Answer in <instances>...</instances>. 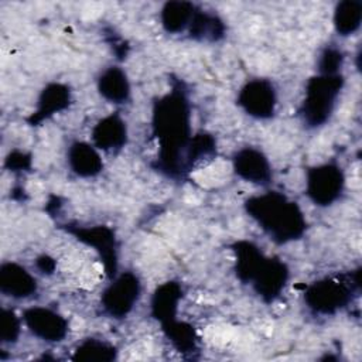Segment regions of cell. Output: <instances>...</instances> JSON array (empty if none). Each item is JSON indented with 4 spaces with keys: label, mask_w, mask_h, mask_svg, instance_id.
Segmentation results:
<instances>
[{
    "label": "cell",
    "mask_w": 362,
    "mask_h": 362,
    "mask_svg": "<svg viewBox=\"0 0 362 362\" xmlns=\"http://www.w3.org/2000/svg\"><path fill=\"white\" fill-rule=\"evenodd\" d=\"M151 132L158 144L153 168L173 180L187 177L185 156L192 140V129L191 105L181 79H173L171 90L153 102Z\"/></svg>",
    "instance_id": "obj_1"
},
{
    "label": "cell",
    "mask_w": 362,
    "mask_h": 362,
    "mask_svg": "<svg viewBox=\"0 0 362 362\" xmlns=\"http://www.w3.org/2000/svg\"><path fill=\"white\" fill-rule=\"evenodd\" d=\"M246 214L277 245L298 240L307 230V219L300 205L279 191H266L249 197Z\"/></svg>",
    "instance_id": "obj_2"
},
{
    "label": "cell",
    "mask_w": 362,
    "mask_h": 362,
    "mask_svg": "<svg viewBox=\"0 0 362 362\" xmlns=\"http://www.w3.org/2000/svg\"><path fill=\"white\" fill-rule=\"evenodd\" d=\"M359 270L310 283L304 290V303L315 315H335L348 307L359 290Z\"/></svg>",
    "instance_id": "obj_3"
},
{
    "label": "cell",
    "mask_w": 362,
    "mask_h": 362,
    "mask_svg": "<svg viewBox=\"0 0 362 362\" xmlns=\"http://www.w3.org/2000/svg\"><path fill=\"white\" fill-rule=\"evenodd\" d=\"M344 83L342 74H317L307 81L304 99L298 107V116L305 127L317 129L331 119Z\"/></svg>",
    "instance_id": "obj_4"
},
{
    "label": "cell",
    "mask_w": 362,
    "mask_h": 362,
    "mask_svg": "<svg viewBox=\"0 0 362 362\" xmlns=\"http://www.w3.org/2000/svg\"><path fill=\"white\" fill-rule=\"evenodd\" d=\"M141 296V283L136 273H117L100 294L102 313L113 320L126 318Z\"/></svg>",
    "instance_id": "obj_5"
},
{
    "label": "cell",
    "mask_w": 362,
    "mask_h": 362,
    "mask_svg": "<svg viewBox=\"0 0 362 362\" xmlns=\"http://www.w3.org/2000/svg\"><path fill=\"white\" fill-rule=\"evenodd\" d=\"M345 189V174L335 161L313 165L305 173V194L317 206L337 202Z\"/></svg>",
    "instance_id": "obj_6"
},
{
    "label": "cell",
    "mask_w": 362,
    "mask_h": 362,
    "mask_svg": "<svg viewBox=\"0 0 362 362\" xmlns=\"http://www.w3.org/2000/svg\"><path fill=\"white\" fill-rule=\"evenodd\" d=\"M62 228L76 240L96 250L109 280H112L117 274L119 245L113 229L105 225L82 226L72 223H66Z\"/></svg>",
    "instance_id": "obj_7"
},
{
    "label": "cell",
    "mask_w": 362,
    "mask_h": 362,
    "mask_svg": "<svg viewBox=\"0 0 362 362\" xmlns=\"http://www.w3.org/2000/svg\"><path fill=\"white\" fill-rule=\"evenodd\" d=\"M238 106L250 117L267 120L277 109V90L267 78H253L242 85L236 96Z\"/></svg>",
    "instance_id": "obj_8"
},
{
    "label": "cell",
    "mask_w": 362,
    "mask_h": 362,
    "mask_svg": "<svg viewBox=\"0 0 362 362\" xmlns=\"http://www.w3.org/2000/svg\"><path fill=\"white\" fill-rule=\"evenodd\" d=\"M23 322L38 339L57 344L66 338L69 332L68 320L57 310L45 305L28 307L23 311Z\"/></svg>",
    "instance_id": "obj_9"
},
{
    "label": "cell",
    "mask_w": 362,
    "mask_h": 362,
    "mask_svg": "<svg viewBox=\"0 0 362 362\" xmlns=\"http://www.w3.org/2000/svg\"><path fill=\"white\" fill-rule=\"evenodd\" d=\"M288 277V266L281 259L264 256L249 284L266 304H270L281 296Z\"/></svg>",
    "instance_id": "obj_10"
},
{
    "label": "cell",
    "mask_w": 362,
    "mask_h": 362,
    "mask_svg": "<svg viewBox=\"0 0 362 362\" xmlns=\"http://www.w3.org/2000/svg\"><path fill=\"white\" fill-rule=\"evenodd\" d=\"M233 173L243 181L267 187L273 180V170L267 156L257 147L246 146L232 156Z\"/></svg>",
    "instance_id": "obj_11"
},
{
    "label": "cell",
    "mask_w": 362,
    "mask_h": 362,
    "mask_svg": "<svg viewBox=\"0 0 362 362\" xmlns=\"http://www.w3.org/2000/svg\"><path fill=\"white\" fill-rule=\"evenodd\" d=\"M72 95L68 85L61 82L47 83L38 95L34 112L27 117L30 126H40L54 115L64 112L71 105Z\"/></svg>",
    "instance_id": "obj_12"
},
{
    "label": "cell",
    "mask_w": 362,
    "mask_h": 362,
    "mask_svg": "<svg viewBox=\"0 0 362 362\" xmlns=\"http://www.w3.org/2000/svg\"><path fill=\"white\" fill-rule=\"evenodd\" d=\"M38 290L37 279L17 262H3L0 264V291L14 298L25 300Z\"/></svg>",
    "instance_id": "obj_13"
},
{
    "label": "cell",
    "mask_w": 362,
    "mask_h": 362,
    "mask_svg": "<svg viewBox=\"0 0 362 362\" xmlns=\"http://www.w3.org/2000/svg\"><path fill=\"white\" fill-rule=\"evenodd\" d=\"M90 137L98 150L116 153L127 144V124L117 112L109 113L93 126Z\"/></svg>",
    "instance_id": "obj_14"
},
{
    "label": "cell",
    "mask_w": 362,
    "mask_h": 362,
    "mask_svg": "<svg viewBox=\"0 0 362 362\" xmlns=\"http://www.w3.org/2000/svg\"><path fill=\"white\" fill-rule=\"evenodd\" d=\"M182 296H184L182 286L178 281L170 280L160 284L151 296V301H150L151 317L156 321H158L160 325H164L175 320Z\"/></svg>",
    "instance_id": "obj_15"
},
{
    "label": "cell",
    "mask_w": 362,
    "mask_h": 362,
    "mask_svg": "<svg viewBox=\"0 0 362 362\" xmlns=\"http://www.w3.org/2000/svg\"><path fill=\"white\" fill-rule=\"evenodd\" d=\"M66 163L69 170L81 178H92L102 173L103 160L99 150L86 141H74L66 151Z\"/></svg>",
    "instance_id": "obj_16"
},
{
    "label": "cell",
    "mask_w": 362,
    "mask_h": 362,
    "mask_svg": "<svg viewBox=\"0 0 362 362\" xmlns=\"http://www.w3.org/2000/svg\"><path fill=\"white\" fill-rule=\"evenodd\" d=\"M99 95L115 105L127 103L132 95V86L126 71L117 65L105 68L96 81Z\"/></svg>",
    "instance_id": "obj_17"
},
{
    "label": "cell",
    "mask_w": 362,
    "mask_h": 362,
    "mask_svg": "<svg viewBox=\"0 0 362 362\" xmlns=\"http://www.w3.org/2000/svg\"><path fill=\"white\" fill-rule=\"evenodd\" d=\"M187 31L191 40L216 42L225 37L226 25L218 14L197 7Z\"/></svg>",
    "instance_id": "obj_18"
},
{
    "label": "cell",
    "mask_w": 362,
    "mask_h": 362,
    "mask_svg": "<svg viewBox=\"0 0 362 362\" xmlns=\"http://www.w3.org/2000/svg\"><path fill=\"white\" fill-rule=\"evenodd\" d=\"M161 331L180 354L192 356L199 351V338L191 324L175 318L161 325Z\"/></svg>",
    "instance_id": "obj_19"
},
{
    "label": "cell",
    "mask_w": 362,
    "mask_h": 362,
    "mask_svg": "<svg viewBox=\"0 0 362 362\" xmlns=\"http://www.w3.org/2000/svg\"><path fill=\"white\" fill-rule=\"evenodd\" d=\"M197 6L189 1H167L160 11V21L168 34L187 31Z\"/></svg>",
    "instance_id": "obj_20"
},
{
    "label": "cell",
    "mask_w": 362,
    "mask_h": 362,
    "mask_svg": "<svg viewBox=\"0 0 362 362\" xmlns=\"http://www.w3.org/2000/svg\"><path fill=\"white\" fill-rule=\"evenodd\" d=\"M117 358V348L98 338H85L81 341L74 352L71 359L75 362H112Z\"/></svg>",
    "instance_id": "obj_21"
},
{
    "label": "cell",
    "mask_w": 362,
    "mask_h": 362,
    "mask_svg": "<svg viewBox=\"0 0 362 362\" xmlns=\"http://www.w3.org/2000/svg\"><path fill=\"white\" fill-rule=\"evenodd\" d=\"M362 21V3L358 0H344L335 6L332 24L335 31L348 37L358 31Z\"/></svg>",
    "instance_id": "obj_22"
},
{
    "label": "cell",
    "mask_w": 362,
    "mask_h": 362,
    "mask_svg": "<svg viewBox=\"0 0 362 362\" xmlns=\"http://www.w3.org/2000/svg\"><path fill=\"white\" fill-rule=\"evenodd\" d=\"M216 156V141L212 134L201 132L192 136L191 144L185 156V168L189 174L198 164L204 161H211Z\"/></svg>",
    "instance_id": "obj_23"
},
{
    "label": "cell",
    "mask_w": 362,
    "mask_h": 362,
    "mask_svg": "<svg viewBox=\"0 0 362 362\" xmlns=\"http://www.w3.org/2000/svg\"><path fill=\"white\" fill-rule=\"evenodd\" d=\"M344 52L335 44L325 45L317 57V74L322 75H335L342 74L344 65Z\"/></svg>",
    "instance_id": "obj_24"
},
{
    "label": "cell",
    "mask_w": 362,
    "mask_h": 362,
    "mask_svg": "<svg viewBox=\"0 0 362 362\" xmlns=\"http://www.w3.org/2000/svg\"><path fill=\"white\" fill-rule=\"evenodd\" d=\"M21 321L14 310L11 308H3L1 317H0V341L3 344L11 345L16 344L21 334Z\"/></svg>",
    "instance_id": "obj_25"
},
{
    "label": "cell",
    "mask_w": 362,
    "mask_h": 362,
    "mask_svg": "<svg viewBox=\"0 0 362 362\" xmlns=\"http://www.w3.org/2000/svg\"><path fill=\"white\" fill-rule=\"evenodd\" d=\"M4 167L11 173L28 171L31 168V154L21 150H13L7 154Z\"/></svg>",
    "instance_id": "obj_26"
},
{
    "label": "cell",
    "mask_w": 362,
    "mask_h": 362,
    "mask_svg": "<svg viewBox=\"0 0 362 362\" xmlns=\"http://www.w3.org/2000/svg\"><path fill=\"white\" fill-rule=\"evenodd\" d=\"M55 260L48 256V255H41L35 259V267L42 273V274H52L55 270Z\"/></svg>",
    "instance_id": "obj_27"
}]
</instances>
